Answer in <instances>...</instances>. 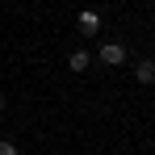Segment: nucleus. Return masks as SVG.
<instances>
[{
  "mask_svg": "<svg viewBox=\"0 0 155 155\" xmlns=\"http://www.w3.org/2000/svg\"><path fill=\"white\" fill-rule=\"evenodd\" d=\"M101 63L122 67V63H126V46H122V42H105V46H101Z\"/></svg>",
  "mask_w": 155,
  "mask_h": 155,
  "instance_id": "nucleus-1",
  "label": "nucleus"
},
{
  "mask_svg": "<svg viewBox=\"0 0 155 155\" xmlns=\"http://www.w3.org/2000/svg\"><path fill=\"white\" fill-rule=\"evenodd\" d=\"M76 21H80V29H84V34H97V29H101V13H97V8H84Z\"/></svg>",
  "mask_w": 155,
  "mask_h": 155,
  "instance_id": "nucleus-2",
  "label": "nucleus"
},
{
  "mask_svg": "<svg viewBox=\"0 0 155 155\" xmlns=\"http://www.w3.org/2000/svg\"><path fill=\"white\" fill-rule=\"evenodd\" d=\"M0 155H17V147H13L8 138H0Z\"/></svg>",
  "mask_w": 155,
  "mask_h": 155,
  "instance_id": "nucleus-5",
  "label": "nucleus"
},
{
  "mask_svg": "<svg viewBox=\"0 0 155 155\" xmlns=\"http://www.w3.org/2000/svg\"><path fill=\"white\" fill-rule=\"evenodd\" d=\"M0 109H4V92H0Z\"/></svg>",
  "mask_w": 155,
  "mask_h": 155,
  "instance_id": "nucleus-6",
  "label": "nucleus"
},
{
  "mask_svg": "<svg viewBox=\"0 0 155 155\" xmlns=\"http://www.w3.org/2000/svg\"><path fill=\"white\" fill-rule=\"evenodd\" d=\"M67 67H71V71H88V51H71Z\"/></svg>",
  "mask_w": 155,
  "mask_h": 155,
  "instance_id": "nucleus-4",
  "label": "nucleus"
},
{
  "mask_svg": "<svg viewBox=\"0 0 155 155\" xmlns=\"http://www.w3.org/2000/svg\"><path fill=\"white\" fill-rule=\"evenodd\" d=\"M134 76L143 80V84H155V59H138L134 63Z\"/></svg>",
  "mask_w": 155,
  "mask_h": 155,
  "instance_id": "nucleus-3",
  "label": "nucleus"
}]
</instances>
